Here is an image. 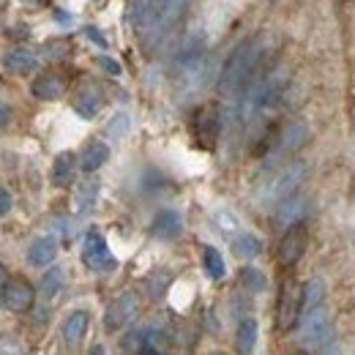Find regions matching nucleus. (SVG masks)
Wrapping results in <instances>:
<instances>
[{
  "label": "nucleus",
  "instance_id": "nucleus-1",
  "mask_svg": "<svg viewBox=\"0 0 355 355\" xmlns=\"http://www.w3.org/2000/svg\"><path fill=\"white\" fill-rule=\"evenodd\" d=\"M263 58H266L263 42L260 39H246L243 44L230 55L222 77H219V93L227 96V98H232L238 90L246 88V83L252 80V74L257 71V66L263 63Z\"/></svg>",
  "mask_w": 355,
  "mask_h": 355
},
{
  "label": "nucleus",
  "instance_id": "nucleus-2",
  "mask_svg": "<svg viewBox=\"0 0 355 355\" xmlns=\"http://www.w3.org/2000/svg\"><path fill=\"white\" fill-rule=\"evenodd\" d=\"M301 295H304V287L295 282V279H287L282 284V293H279V309H276V328L279 331H290L301 314Z\"/></svg>",
  "mask_w": 355,
  "mask_h": 355
},
{
  "label": "nucleus",
  "instance_id": "nucleus-3",
  "mask_svg": "<svg viewBox=\"0 0 355 355\" xmlns=\"http://www.w3.org/2000/svg\"><path fill=\"white\" fill-rule=\"evenodd\" d=\"M306 175H309V167H306L304 162H301V164H293V167H287L282 175L276 178L273 183H270L266 200H268V202H284V200L295 197V191L301 189V183L306 180Z\"/></svg>",
  "mask_w": 355,
  "mask_h": 355
},
{
  "label": "nucleus",
  "instance_id": "nucleus-4",
  "mask_svg": "<svg viewBox=\"0 0 355 355\" xmlns=\"http://www.w3.org/2000/svg\"><path fill=\"white\" fill-rule=\"evenodd\" d=\"M219 129H222V118H219V110L214 104L208 107H200L197 115H194V137L202 148H214L216 139H219Z\"/></svg>",
  "mask_w": 355,
  "mask_h": 355
},
{
  "label": "nucleus",
  "instance_id": "nucleus-5",
  "mask_svg": "<svg viewBox=\"0 0 355 355\" xmlns=\"http://www.w3.org/2000/svg\"><path fill=\"white\" fill-rule=\"evenodd\" d=\"M83 260L93 270H110V268H115V260L110 254V246H107V241H104V235L98 230H90L88 235H85Z\"/></svg>",
  "mask_w": 355,
  "mask_h": 355
},
{
  "label": "nucleus",
  "instance_id": "nucleus-6",
  "mask_svg": "<svg viewBox=\"0 0 355 355\" xmlns=\"http://www.w3.org/2000/svg\"><path fill=\"white\" fill-rule=\"evenodd\" d=\"M137 309H139V301L134 293H121L110 306H107V314H104V328L107 331H118L123 328L126 322H132L137 317Z\"/></svg>",
  "mask_w": 355,
  "mask_h": 355
},
{
  "label": "nucleus",
  "instance_id": "nucleus-7",
  "mask_svg": "<svg viewBox=\"0 0 355 355\" xmlns=\"http://www.w3.org/2000/svg\"><path fill=\"white\" fill-rule=\"evenodd\" d=\"M36 304V290L25 282V279H8L6 287H3V306L17 314L33 309Z\"/></svg>",
  "mask_w": 355,
  "mask_h": 355
},
{
  "label": "nucleus",
  "instance_id": "nucleus-8",
  "mask_svg": "<svg viewBox=\"0 0 355 355\" xmlns=\"http://www.w3.org/2000/svg\"><path fill=\"white\" fill-rule=\"evenodd\" d=\"M304 249H306V230H304V224L287 227V232H284V238L279 243V263L284 268H293L304 257Z\"/></svg>",
  "mask_w": 355,
  "mask_h": 355
},
{
  "label": "nucleus",
  "instance_id": "nucleus-9",
  "mask_svg": "<svg viewBox=\"0 0 355 355\" xmlns=\"http://www.w3.org/2000/svg\"><path fill=\"white\" fill-rule=\"evenodd\" d=\"M328 336H331V325H328L325 309L309 311V314L304 317V322H301V342H304L306 347H317V345H322V339H328Z\"/></svg>",
  "mask_w": 355,
  "mask_h": 355
},
{
  "label": "nucleus",
  "instance_id": "nucleus-10",
  "mask_svg": "<svg viewBox=\"0 0 355 355\" xmlns=\"http://www.w3.org/2000/svg\"><path fill=\"white\" fill-rule=\"evenodd\" d=\"M167 3L170 0H134L132 8V19L139 31L145 28H156L167 11Z\"/></svg>",
  "mask_w": 355,
  "mask_h": 355
},
{
  "label": "nucleus",
  "instance_id": "nucleus-11",
  "mask_svg": "<svg viewBox=\"0 0 355 355\" xmlns=\"http://www.w3.org/2000/svg\"><path fill=\"white\" fill-rule=\"evenodd\" d=\"M309 137V126L306 123H290L284 132L276 137V142H273V148H270V159H279V156H287V153H293L304 139Z\"/></svg>",
  "mask_w": 355,
  "mask_h": 355
},
{
  "label": "nucleus",
  "instance_id": "nucleus-12",
  "mask_svg": "<svg viewBox=\"0 0 355 355\" xmlns=\"http://www.w3.org/2000/svg\"><path fill=\"white\" fill-rule=\"evenodd\" d=\"M306 208H309V200H306V197H301V194H295V197L284 200V202L279 205V211H276V224H279V227L301 224L304 214H306Z\"/></svg>",
  "mask_w": 355,
  "mask_h": 355
},
{
  "label": "nucleus",
  "instance_id": "nucleus-13",
  "mask_svg": "<svg viewBox=\"0 0 355 355\" xmlns=\"http://www.w3.org/2000/svg\"><path fill=\"white\" fill-rule=\"evenodd\" d=\"M33 96L36 98H42V101H55V98H60L63 93H66V80L60 77V74H42V77H36L33 80Z\"/></svg>",
  "mask_w": 355,
  "mask_h": 355
},
{
  "label": "nucleus",
  "instance_id": "nucleus-14",
  "mask_svg": "<svg viewBox=\"0 0 355 355\" xmlns=\"http://www.w3.org/2000/svg\"><path fill=\"white\" fill-rule=\"evenodd\" d=\"M3 63H6V69L14 71V74H31V71L36 69L39 58H36L33 49H28V46H17V49H11V52L3 58Z\"/></svg>",
  "mask_w": 355,
  "mask_h": 355
},
{
  "label": "nucleus",
  "instance_id": "nucleus-15",
  "mask_svg": "<svg viewBox=\"0 0 355 355\" xmlns=\"http://www.w3.org/2000/svg\"><path fill=\"white\" fill-rule=\"evenodd\" d=\"M180 214L178 211H162L153 224H150V232L156 235V238H162V241H170V238H178L180 235Z\"/></svg>",
  "mask_w": 355,
  "mask_h": 355
},
{
  "label": "nucleus",
  "instance_id": "nucleus-16",
  "mask_svg": "<svg viewBox=\"0 0 355 355\" xmlns=\"http://www.w3.org/2000/svg\"><path fill=\"white\" fill-rule=\"evenodd\" d=\"M74 170H77V159H74V153H58V159H55V164H52V183L55 186H71L74 183Z\"/></svg>",
  "mask_w": 355,
  "mask_h": 355
},
{
  "label": "nucleus",
  "instance_id": "nucleus-17",
  "mask_svg": "<svg viewBox=\"0 0 355 355\" xmlns=\"http://www.w3.org/2000/svg\"><path fill=\"white\" fill-rule=\"evenodd\" d=\"M88 311H74L69 320H66V325H63V342L66 345H80L83 339H85V334H88Z\"/></svg>",
  "mask_w": 355,
  "mask_h": 355
},
{
  "label": "nucleus",
  "instance_id": "nucleus-18",
  "mask_svg": "<svg viewBox=\"0 0 355 355\" xmlns=\"http://www.w3.org/2000/svg\"><path fill=\"white\" fill-rule=\"evenodd\" d=\"M257 334H260L257 320L246 317V320L238 325V331H235V350L241 355H249L254 350V345H257Z\"/></svg>",
  "mask_w": 355,
  "mask_h": 355
},
{
  "label": "nucleus",
  "instance_id": "nucleus-19",
  "mask_svg": "<svg viewBox=\"0 0 355 355\" xmlns=\"http://www.w3.org/2000/svg\"><path fill=\"white\" fill-rule=\"evenodd\" d=\"M74 110L83 115V118H96L98 115V110H101V93L93 88V85H85V88L77 93V98H74Z\"/></svg>",
  "mask_w": 355,
  "mask_h": 355
},
{
  "label": "nucleus",
  "instance_id": "nucleus-20",
  "mask_svg": "<svg viewBox=\"0 0 355 355\" xmlns=\"http://www.w3.org/2000/svg\"><path fill=\"white\" fill-rule=\"evenodd\" d=\"M107 159H110V148L104 142H90L88 148L83 150V156H80V167L85 173H96L98 167L107 164Z\"/></svg>",
  "mask_w": 355,
  "mask_h": 355
},
{
  "label": "nucleus",
  "instance_id": "nucleus-21",
  "mask_svg": "<svg viewBox=\"0 0 355 355\" xmlns=\"http://www.w3.org/2000/svg\"><path fill=\"white\" fill-rule=\"evenodd\" d=\"M322 298H325V282H322L320 276H314V279H309V282L304 284V295H301V311H304V314H309V311L320 309Z\"/></svg>",
  "mask_w": 355,
  "mask_h": 355
},
{
  "label": "nucleus",
  "instance_id": "nucleus-22",
  "mask_svg": "<svg viewBox=\"0 0 355 355\" xmlns=\"http://www.w3.org/2000/svg\"><path fill=\"white\" fill-rule=\"evenodd\" d=\"M55 254H58L55 238H39V241H33V246L28 249L31 266H49V263L55 260Z\"/></svg>",
  "mask_w": 355,
  "mask_h": 355
},
{
  "label": "nucleus",
  "instance_id": "nucleus-23",
  "mask_svg": "<svg viewBox=\"0 0 355 355\" xmlns=\"http://www.w3.org/2000/svg\"><path fill=\"white\" fill-rule=\"evenodd\" d=\"M96 200H98V180L90 178V180H85V183H80V189H77V197H74V202H77V214H83V216L93 214Z\"/></svg>",
  "mask_w": 355,
  "mask_h": 355
},
{
  "label": "nucleus",
  "instance_id": "nucleus-24",
  "mask_svg": "<svg viewBox=\"0 0 355 355\" xmlns=\"http://www.w3.org/2000/svg\"><path fill=\"white\" fill-rule=\"evenodd\" d=\"M232 252H235L238 257H257V254L263 252V243H260V238L252 235V232H238V235L232 238Z\"/></svg>",
  "mask_w": 355,
  "mask_h": 355
},
{
  "label": "nucleus",
  "instance_id": "nucleus-25",
  "mask_svg": "<svg viewBox=\"0 0 355 355\" xmlns=\"http://www.w3.org/2000/svg\"><path fill=\"white\" fill-rule=\"evenodd\" d=\"M202 266L208 270V276L211 279H222L224 276V257L219 254V249H214V246H205L202 249Z\"/></svg>",
  "mask_w": 355,
  "mask_h": 355
},
{
  "label": "nucleus",
  "instance_id": "nucleus-26",
  "mask_svg": "<svg viewBox=\"0 0 355 355\" xmlns=\"http://www.w3.org/2000/svg\"><path fill=\"white\" fill-rule=\"evenodd\" d=\"M60 287H63V270H60V268H52V270H46L44 273L39 293H42V298H44V301H52V298L58 295V290H60Z\"/></svg>",
  "mask_w": 355,
  "mask_h": 355
},
{
  "label": "nucleus",
  "instance_id": "nucleus-27",
  "mask_svg": "<svg viewBox=\"0 0 355 355\" xmlns=\"http://www.w3.org/2000/svg\"><path fill=\"white\" fill-rule=\"evenodd\" d=\"M241 282H243L252 293L266 290V276H263V270H257V268H243V270H241Z\"/></svg>",
  "mask_w": 355,
  "mask_h": 355
},
{
  "label": "nucleus",
  "instance_id": "nucleus-28",
  "mask_svg": "<svg viewBox=\"0 0 355 355\" xmlns=\"http://www.w3.org/2000/svg\"><path fill=\"white\" fill-rule=\"evenodd\" d=\"M214 222L219 224V230H222L224 235H232V238H235V232H238V219H235L232 214H227V211H219V214L214 216Z\"/></svg>",
  "mask_w": 355,
  "mask_h": 355
},
{
  "label": "nucleus",
  "instance_id": "nucleus-29",
  "mask_svg": "<svg viewBox=\"0 0 355 355\" xmlns=\"http://www.w3.org/2000/svg\"><path fill=\"white\" fill-rule=\"evenodd\" d=\"M107 132L112 134V137H123V134L129 132V115H126V112H118V115L112 118V123H110Z\"/></svg>",
  "mask_w": 355,
  "mask_h": 355
},
{
  "label": "nucleus",
  "instance_id": "nucleus-30",
  "mask_svg": "<svg viewBox=\"0 0 355 355\" xmlns=\"http://www.w3.org/2000/svg\"><path fill=\"white\" fill-rule=\"evenodd\" d=\"M0 355H22V347H17L14 336H0Z\"/></svg>",
  "mask_w": 355,
  "mask_h": 355
},
{
  "label": "nucleus",
  "instance_id": "nucleus-31",
  "mask_svg": "<svg viewBox=\"0 0 355 355\" xmlns=\"http://www.w3.org/2000/svg\"><path fill=\"white\" fill-rule=\"evenodd\" d=\"M11 211V194L6 189H0V216H6Z\"/></svg>",
  "mask_w": 355,
  "mask_h": 355
},
{
  "label": "nucleus",
  "instance_id": "nucleus-32",
  "mask_svg": "<svg viewBox=\"0 0 355 355\" xmlns=\"http://www.w3.org/2000/svg\"><path fill=\"white\" fill-rule=\"evenodd\" d=\"M8 121H11V107L6 101H0V129L8 126Z\"/></svg>",
  "mask_w": 355,
  "mask_h": 355
},
{
  "label": "nucleus",
  "instance_id": "nucleus-33",
  "mask_svg": "<svg viewBox=\"0 0 355 355\" xmlns=\"http://www.w3.org/2000/svg\"><path fill=\"white\" fill-rule=\"evenodd\" d=\"M55 230H60V235L69 238L71 235V222L69 219H55Z\"/></svg>",
  "mask_w": 355,
  "mask_h": 355
},
{
  "label": "nucleus",
  "instance_id": "nucleus-34",
  "mask_svg": "<svg viewBox=\"0 0 355 355\" xmlns=\"http://www.w3.org/2000/svg\"><path fill=\"white\" fill-rule=\"evenodd\" d=\"M98 63H101V66H104L110 74H121V66H118L115 60H110V58H98Z\"/></svg>",
  "mask_w": 355,
  "mask_h": 355
},
{
  "label": "nucleus",
  "instance_id": "nucleus-35",
  "mask_svg": "<svg viewBox=\"0 0 355 355\" xmlns=\"http://www.w3.org/2000/svg\"><path fill=\"white\" fill-rule=\"evenodd\" d=\"M85 33H88V39L90 42H96L98 46H107V42H104V36L96 31V28H85Z\"/></svg>",
  "mask_w": 355,
  "mask_h": 355
},
{
  "label": "nucleus",
  "instance_id": "nucleus-36",
  "mask_svg": "<svg viewBox=\"0 0 355 355\" xmlns=\"http://www.w3.org/2000/svg\"><path fill=\"white\" fill-rule=\"evenodd\" d=\"M6 282H8V270L0 266V306H3V287H6Z\"/></svg>",
  "mask_w": 355,
  "mask_h": 355
},
{
  "label": "nucleus",
  "instance_id": "nucleus-37",
  "mask_svg": "<svg viewBox=\"0 0 355 355\" xmlns=\"http://www.w3.org/2000/svg\"><path fill=\"white\" fill-rule=\"evenodd\" d=\"M322 355H345V353H342V347H339V345H331Z\"/></svg>",
  "mask_w": 355,
  "mask_h": 355
},
{
  "label": "nucleus",
  "instance_id": "nucleus-38",
  "mask_svg": "<svg viewBox=\"0 0 355 355\" xmlns=\"http://www.w3.org/2000/svg\"><path fill=\"white\" fill-rule=\"evenodd\" d=\"M90 355H104V347H101V345H96V347L90 350Z\"/></svg>",
  "mask_w": 355,
  "mask_h": 355
},
{
  "label": "nucleus",
  "instance_id": "nucleus-39",
  "mask_svg": "<svg viewBox=\"0 0 355 355\" xmlns=\"http://www.w3.org/2000/svg\"><path fill=\"white\" fill-rule=\"evenodd\" d=\"M293 355H306V353H293Z\"/></svg>",
  "mask_w": 355,
  "mask_h": 355
},
{
  "label": "nucleus",
  "instance_id": "nucleus-40",
  "mask_svg": "<svg viewBox=\"0 0 355 355\" xmlns=\"http://www.w3.org/2000/svg\"><path fill=\"white\" fill-rule=\"evenodd\" d=\"M25 3H33V0H25Z\"/></svg>",
  "mask_w": 355,
  "mask_h": 355
},
{
  "label": "nucleus",
  "instance_id": "nucleus-41",
  "mask_svg": "<svg viewBox=\"0 0 355 355\" xmlns=\"http://www.w3.org/2000/svg\"><path fill=\"white\" fill-rule=\"evenodd\" d=\"M214 355H224V353H214Z\"/></svg>",
  "mask_w": 355,
  "mask_h": 355
},
{
  "label": "nucleus",
  "instance_id": "nucleus-42",
  "mask_svg": "<svg viewBox=\"0 0 355 355\" xmlns=\"http://www.w3.org/2000/svg\"><path fill=\"white\" fill-rule=\"evenodd\" d=\"M159 355H162V353H159Z\"/></svg>",
  "mask_w": 355,
  "mask_h": 355
}]
</instances>
